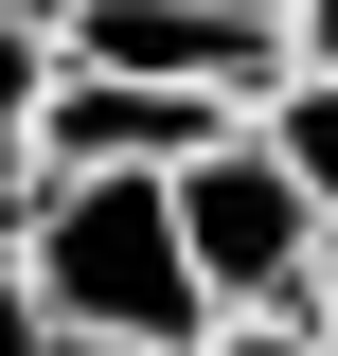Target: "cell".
Masks as SVG:
<instances>
[{"mask_svg": "<svg viewBox=\"0 0 338 356\" xmlns=\"http://www.w3.org/2000/svg\"><path fill=\"white\" fill-rule=\"evenodd\" d=\"M36 89H54V54H36V18L0 0V232H18V196H36Z\"/></svg>", "mask_w": 338, "mask_h": 356, "instance_id": "obj_6", "label": "cell"}, {"mask_svg": "<svg viewBox=\"0 0 338 356\" xmlns=\"http://www.w3.org/2000/svg\"><path fill=\"white\" fill-rule=\"evenodd\" d=\"M250 125L285 143V178H303V196H321V232H338V72H285V89H267V107H250Z\"/></svg>", "mask_w": 338, "mask_h": 356, "instance_id": "obj_5", "label": "cell"}, {"mask_svg": "<svg viewBox=\"0 0 338 356\" xmlns=\"http://www.w3.org/2000/svg\"><path fill=\"white\" fill-rule=\"evenodd\" d=\"M178 250H196L214 321H285L303 285H321V196L285 178V143H267V125H232V143L178 161Z\"/></svg>", "mask_w": 338, "mask_h": 356, "instance_id": "obj_2", "label": "cell"}, {"mask_svg": "<svg viewBox=\"0 0 338 356\" xmlns=\"http://www.w3.org/2000/svg\"><path fill=\"white\" fill-rule=\"evenodd\" d=\"M303 339L338 356V232H321V285H303Z\"/></svg>", "mask_w": 338, "mask_h": 356, "instance_id": "obj_10", "label": "cell"}, {"mask_svg": "<svg viewBox=\"0 0 338 356\" xmlns=\"http://www.w3.org/2000/svg\"><path fill=\"white\" fill-rule=\"evenodd\" d=\"M196 356H321V339H303V303H285V321H214Z\"/></svg>", "mask_w": 338, "mask_h": 356, "instance_id": "obj_8", "label": "cell"}, {"mask_svg": "<svg viewBox=\"0 0 338 356\" xmlns=\"http://www.w3.org/2000/svg\"><path fill=\"white\" fill-rule=\"evenodd\" d=\"M54 72H125V89H196V107H267V89H285V0H72Z\"/></svg>", "mask_w": 338, "mask_h": 356, "instance_id": "obj_3", "label": "cell"}, {"mask_svg": "<svg viewBox=\"0 0 338 356\" xmlns=\"http://www.w3.org/2000/svg\"><path fill=\"white\" fill-rule=\"evenodd\" d=\"M0 356H72V339L36 321V285H18V250H0Z\"/></svg>", "mask_w": 338, "mask_h": 356, "instance_id": "obj_7", "label": "cell"}, {"mask_svg": "<svg viewBox=\"0 0 338 356\" xmlns=\"http://www.w3.org/2000/svg\"><path fill=\"white\" fill-rule=\"evenodd\" d=\"M250 107H196V89H125V72H54L36 89V178H178L196 143H232Z\"/></svg>", "mask_w": 338, "mask_h": 356, "instance_id": "obj_4", "label": "cell"}, {"mask_svg": "<svg viewBox=\"0 0 338 356\" xmlns=\"http://www.w3.org/2000/svg\"><path fill=\"white\" fill-rule=\"evenodd\" d=\"M285 72H338V0H285Z\"/></svg>", "mask_w": 338, "mask_h": 356, "instance_id": "obj_9", "label": "cell"}, {"mask_svg": "<svg viewBox=\"0 0 338 356\" xmlns=\"http://www.w3.org/2000/svg\"><path fill=\"white\" fill-rule=\"evenodd\" d=\"M0 250L72 356H196L214 339V285L178 250V178H36Z\"/></svg>", "mask_w": 338, "mask_h": 356, "instance_id": "obj_1", "label": "cell"}]
</instances>
